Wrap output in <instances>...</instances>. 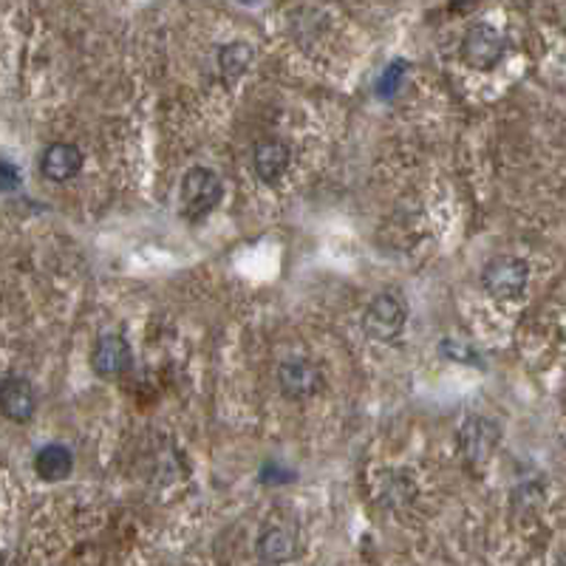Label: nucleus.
Wrapping results in <instances>:
<instances>
[{
  "label": "nucleus",
  "instance_id": "nucleus-1",
  "mask_svg": "<svg viewBox=\"0 0 566 566\" xmlns=\"http://www.w3.org/2000/svg\"><path fill=\"white\" fill-rule=\"evenodd\" d=\"M221 182L210 167H191L182 178V213L191 221L210 216L221 205Z\"/></svg>",
  "mask_w": 566,
  "mask_h": 566
},
{
  "label": "nucleus",
  "instance_id": "nucleus-2",
  "mask_svg": "<svg viewBox=\"0 0 566 566\" xmlns=\"http://www.w3.org/2000/svg\"><path fill=\"white\" fill-rule=\"evenodd\" d=\"M405 320H409V309H405V301L391 292H382L374 301L369 303V309L362 315V331L371 337V340L391 342L400 337V331L405 329Z\"/></svg>",
  "mask_w": 566,
  "mask_h": 566
},
{
  "label": "nucleus",
  "instance_id": "nucleus-3",
  "mask_svg": "<svg viewBox=\"0 0 566 566\" xmlns=\"http://www.w3.org/2000/svg\"><path fill=\"white\" fill-rule=\"evenodd\" d=\"M504 52H508V40L490 23H476L461 40V57H465L468 66L479 68V72H490L493 66H499Z\"/></svg>",
  "mask_w": 566,
  "mask_h": 566
},
{
  "label": "nucleus",
  "instance_id": "nucleus-4",
  "mask_svg": "<svg viewBox=\"0 0 566 566\" xmlns=\"http://www.w3.org/2000/svg\"><path fill=\"white\" fill-rule=\"evenodd\" d=\"M527 281L530 266L521 258L513 255L496 258L481 272V286L488 290V295L499 297V301H513V297H519L521 292L527 290Z\"/></svg>",
  "mask_w": 566,
  "mask_h": 566
},
{
  "label": "nucleus",
  "instance_id": "nucleus-5",
  "mask_svg": "<svg viewBox=\"0 0 566 566\" xmlns=\"http://www.w3.org/2000/svg\"><path fill=\"white\" fill-rule=\"evenodd\" d=\"M277 382H281L283 396L309 400V396H315L323 389V371L312 360L297 357V360H286L277 369Z\"/></svg>",
  "mask_w": 566,
  "mask_h": 566
},
{
  "label": "nucleus",
  "instance_id": "nucleus-6",
  "mask_svg": "<svg viewBox=\"0 0 566 566\" xmlns=\"http://www.w3.org/2000/svg\"><path fill=\"white\" fill-rule=\"evenodd\" d=\"M131 346L122 335H102L91 351V366L99 377H119L131 369Z\"/></svg>",
  "mask_w": 566,
  "mask_h": 566
},
{
  "label": "nucleus",
  "instance_id": "nucleus-7",
  "mask_svg": "<svg viewBox=\"0 0 566 566\" xmlns=\"http://www.w3.org/2000/svg\"><path fill=\"white\" fill-rule=\"evenodd\" d=\"M37 409V394H34L32 382L23 377H7L0 382V411L12 422H29Z\"/></svg>",
  "mask_w": 566,
  "mask_h": 566
},
{
  "label": "nucleus",
  "instance_id": "nucleus-8",
  "mask_svg": "<svg viewBox=\"0 0 566 566\" xmlns=\"http://www.w3.org/2000/svg\"><path fill=\"white\" fill-rule=\"evenodd\" d=\"M40 171L52 182H68L83 171V153L72 142H54L40 159Z\"/></svg>",
  "mask_w": 566,
  "mask_h": 566
},
{
  "label": "nucleus",
  "instance_id": "nucleus-9",
  "mask_svg": "<svg viewBox=\"0 0 566 566\" xmlns=\"http://www.w3.org/2000/svg\"><path fill=\"white\" fill-rule=\"evenodd\" d=\"M290 159L292 151L286 142H281V139H264L255 148L252 165H255V173L261 182H277L286 173V167H290Z\"/></svg>",
  "mask_w": 566,
  "mask_h": 566
},
{
  "label": "nucleus",
  "instance_id": "nucleus-10",
  "mask_svg": "<svg viewBox=\"0 0 566 566\" xmlns=\"http://www.w3.org/2000/svg\"><path fill=\"white\" fill-rule=\"evenodd\" d=\"M34 470L43 481H63L72 476L74 456L66 445H46L34 456Z\"/></svg>",
  "mask_w": 566,
  "mask_h": 566
},
{
  "label": "nucleus",
  "instance_id": "nucleus-11",
  "mask_svg": "<svg viewBox=\"0 0 566 566\" xmlns=\"http://www.w3.org/2000/svg\"><path fill=\"white\" fill-rule=\"evenodd\" d=\"M258 555L264 564H283L295 555V535L286 527H270L264 530L261 541H258Z\"/></svg>",
  "mask_w": 566,
  "mask_h": 566
},
{
  "label": "nucleus",
  "instance_id": "nucleus-12",
  "mask_svg": "<svg viewBox=\"0 0 566 566\" xmlns=\"http://www.w3.org/2000/svg\"><path fill=\"white\" fill-rule=\"evenodd\" d=\"M221 72H225L227 79H238L241 74L250 68L252 63V48L247 46V43H232V46H227L225 52H221Z\"/></svg>",
  "mask_w": 566,
  "mask_h": 566
},
{
  "label": "nucleus",
  "instance_id": "nucleus-13",
  "mask_svg": "<svg viewBox=\"0 0 566 566\" xmlns=\"http://www.w3.org/2000/svg\"><path fill=\"white\" fill-rule=\"evenodd\" d=\"M402 72H405V63H394V66H391L389 72L382 74L380 83H377V94H380V97H391V94H394L396 88H400Z\"/></svg>",
  "mask_w": 566,
  "mask_h": 566
},
{
  "label": "nucleus",
  "instance_id": "nucleus-14",
  "mask_svg": "<svg viewBox=\"0 0 566 566\" xmlns=\"http://www.w3.org/2000/svg\"><path fill=\"white\" fill-rule=\"evenodd\" d=\"M20 185V176H18V167L9 165V162H0V191L9 193Z\"/></svg>",
  "mask_w": 566,
  "mask_h": 566
},
{
  "label": "nucleus",
  "instance_id": "nucleus-15",
  "mask_svg": "<svg viewBox=\"0 0 566 566\" xmlns=\"http://www.w3.org/2000/svg\"><path fill=\"white\" fill-rule=\"evenodd\" d=\"M558 566H566V555H564V558H560V560H558Z\"/></svg>",
  "mask_w": 566,
  "mask_h": 566
}]
</instances>
